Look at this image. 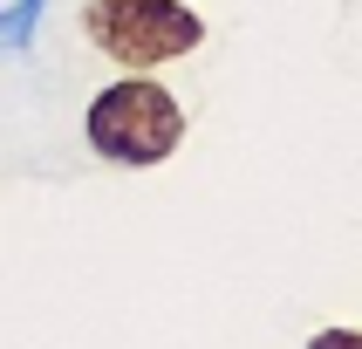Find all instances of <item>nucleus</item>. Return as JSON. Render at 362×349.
<instances>
[{
	"instance_id": "f257e3e1",
	"label": "nucleus",
	"mask_w": 362,
	"mask_h": 349,
	"mask_svg": "<svg viewBox=\"0 0 362 349\" xmlns=\"http://www.w3.org/2000/svg\"><path fill=\"white\" fill-rule=\"evenodd\" d=\"M82 137L103 164H123V171H151V164L178 158L185 144V110L178 96L164 89L151 69H130V76L103 82L89 110H82Z\"/></svg>"
},
{
	"instance_id": "f03ea898",
	"label": "nucleus",
	"mask_w": 362,
	"mask_h": 349,
	"mask_svg": "<svg viewBox=\"0 0 362 349\" xmlns=\"http://www.w3.org/2000/svg\"><path fill=\"white\" fill-rule=\"evenodd\" d=\"M82 35L117 69H164L205 48V21L185 0H82Z\"/></svg>"
},
{
	"instance_id": "7ed1b4c3",
	"label": "nucleus",
	"mask_w": 362,
	"mask_h": 349,
	"mask_svg": "<svg viewBox=\"0 0 362 349\" xmlns=\"http://www.w3.org/2000/svg\"><path fill=\"white\" fill-rule=\"evenodd\" d=\"M41 14H48V0H7L0 7V55H28L35 48Z\"/></svg>"
},
{
	"instance_id": "20e7f679",
	"label": "nucleus",
	"mask_w": 362,
	"mask_h": 349,
	"mask_svg": "<svg viewBox=\"0 0 362 349\" xmlns=\"http://www.w3.org/2000/svg\"><path fill=\"white\" fill-rule=\"evenodd\" d=\"M301 349H362V328H342V322H335V328H315Z\"/></svg>"
}]
</instances>
